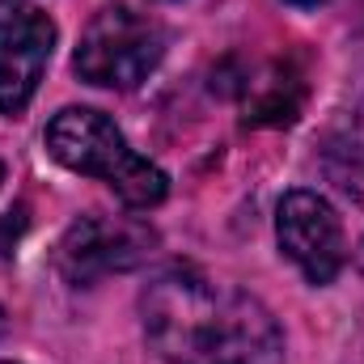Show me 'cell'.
<instances>
[{
    "label": "cell",
    "mask_w": 364,
    "mask_h": 364,
    "mask_svg": "<svg viewBox=\"0 0 364 364\" xmlns=\"http://www.w3.org/2000/svg\"><path fill=\"white\" fill-rule=\"evenodd\" d=\"M140 318L166 364H284V335L267 305L199 267L153 275Z\"/></svg>",
    "instance_id": "obj_1"
},
{
    "label": "cell",
    "mask_w": 364,
    "mask_h": 364,
    "mask_svg": "<svg viewBox=\"0 0 364 364\" xmlns=\"http://www.w3.org/2000/svg\"><path fill=\"white\" fill-rule=\"evenodd\" d=\"M47 153L77 174L102 178L127 208H157L170 191L166 170L140 157L127 136L90 106H68L47 123Z\"/></svg>",
    "instance_id": "obj_2"
},
{
    "label": "cell",
    "mask_w": 364,
    "mask_h": 364,
    "mask_svg": "<svg viewBox=\"0 0 364 364\" xmlns=\"http://www.w3.org/2000/svg\"><path fill=\"white\" fill-rule=\"evenodd\" d=\"M166 55V26L149 13H136L127 4H106L93 13L81 47L73 55V68L81 81L102 90H136Z\"/></svg>",
    "instance_id": "obj_3"
},
{
    "label": "cell",
    "mask_w": 364,
    "mask_h": 364,
    "mask_svg": "<svg viewBox=\"0 0 364 364\" xmlns=\"http://www.w3.org/2000/svg\"><path fill=\"white\" fill-rule=\"evenodd\" d=\"M157 246V233L132 216H81L77 225H68V233L60 237L55 250V267L68 284L90 288L97 279L114 272H132L140 267Z\"/></svg>",
    "instance_id": "obj_4"
},
{
    "label": "cell",
    "mask_w": 364,
    "mask_h": 364,
    "mask_svg": "<svg viewBox=\"0 0 364 364\" xmlns=\"http://www.w3.org/2000/svg\"><path fill=\"white\" fill-rule=\"evenodd\" d=\"M275 237H279V250L305 272L309 284H331L343 272V259H348L343 225L322 195L288 191L275 212Z\"/></svg>",
    "instance_id": "obj_5"
},
{
    "label": "cell",
    "mask_w": 364,
    "mask_h": 364,
    "mask_svg": "<svg viewBox=\"0 0 364 364\" xmlns=\"http://www.w3.org/2000/svg\"><path fill=\"white\" fill-rule=\"evenodd\" d=\"M55 21L43 9H13L0 17V110L21 114L47 73Z\"/></svg>",
    "instance_id": "obj_6"
},
{
    "label": "cell",
    "mask_w": 364,
    "mask_h": 364,
    "mask_svg": "<svg viewBox=\"0 0 364 364\" xmlns=\"http://www.w3.org/2000/svg\"><path fill=\"white\" fill-rule=\"evenodd\" d=\"M322 170L352 203L364 208V102L343 110L322 136Z\"/></svg>",
    "instance_id": "obj_7"
},
{
    "label": "cell",
    "mask_w": 364,
    "mask_h": 364,
    "mask_svg": "<svg viewBox=\"0 0 364 364\" xmlns=\"http://www.w3.org/2000/svg\"><path fill=\"white\" fill-rule=\"evenodd\" d=\"M301 81L288 68H275L267 81L246 85V123H292L301 110Z\"/></svg>",
    "instance_id": "obj_8"
},
{
    "label": "cell",
    "mask_w": 364,
    "mask_h": 364,
    "mask_svg": "<svg viewBox=\"0 0 364 364\" xmlns=\"http://www.w3.org/2000/svg\"><path fill=\"white\" fill-rule=\"evenodd\" d=\"M288 4H296V9H318V4H326V0H288Z\"/></svg>",
    "instance_id": "obj_9"
},
{
    "label": "cell",
    "mask_w": 364,
    "mask_h": 364,
    "mask_svg": "<svg viewBox=\"0 0 364 364\" xmlns=\"http://www.w3.org/2000/svg\"><path fill=\"white\" fill-rule=\"evenodd\" d=\"M9 331V314H4V305H0V335Z\"/></svg>",
    "instance_id": "obj_10"
},
{
    "label": "cell",
    "mask_w": 364,
    "mask_h": 364,
    "mask_svg": "<svg viewBox=\"0 0 364 364\" xmlns=\"http://www.w3.org/2000/svg\"><path fill=\"white\" fill-rule=\"evenodd\" d=\"M0 182H4V166H0Z\"/></svg>",
    "instance_id": "obj_11"
},
{
    "label": "cell",
    "mask_w": 364,
    "mask_h": 364,
    "mask_svg": "<svg viewBox=\"0 0 364 364\" xmlns=\"http://www.w3.org/2000/svg\"><path fill=\"white\" fill-rule=\"evenodd\" d=\"M0 364H13V360H0Z\"/></svg>",
    "instance_id": "obj_12"
}]
</instances>
